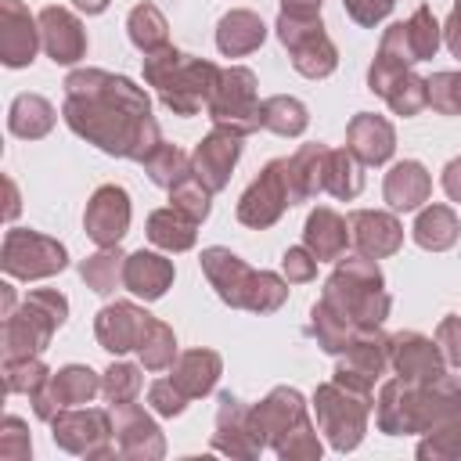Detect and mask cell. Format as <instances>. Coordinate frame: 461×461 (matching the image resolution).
Masks as SVG:
<instances>
[{
	"mask_svg": "<svg viewBox=\"0 0 461 461\" xmlns=\"http://www.w3.org/2000/svg\"><path fill=\"white\" fill-rule=\"evenodd\" d=\"M61 119L76 137L115 158L144 162L162 144L151 97L133 79L104 68H76L65 76Z\"/></svg>",
	"mask_w": 461,
	"mask_h": 461,
	"instance_id": "1",
	"label": "cell"
},
{
	"mask_svg": "<svg viewBox=\"0 0 461 461\" xmlns=\"http://www.w3.org/2000/svg\"><path fill=\"white\" fill-rule=\"evenodd\" d=\"M457 411H461V382L454 375H439L436 382L389 378L375 400V425L385 436H411V432L425 436Z\"/></svg>",
	"mask_w": 461,
	"mask_h": 461,
	"instance_id": "2",
	"label": "cell"
},
{
	"mask_svg": "<svg viewBox=\"0 0 461 461\" xmlns=\"http://www.w3.org/2000/svg\"><path fill=\"white\" fill-rule=\"evenodd\" d=\"M252 432L259 436L263 447H270L285 461H313L321 457V439L317 425L310 421L306 400L292 385L270 389L256 407H249Z\"/></svg>",
	"mask_w": 461,
	"mask_h": 461,
	"instance_id": "3",
	"label": "cell"
},
{
	"mask_svg": "<svg viewBox=\"0 0 461 461\" xmlns=\"http://www.w3.org/2000/svg\"><path fill=\"white\" fill-rule=\"evenodd\" d=\"M202 274L205 281L216 288V295L234 306V310H249V313H274L285 306L288 299V281L277 277L274 270H256L249 267L241 256H234L223 245H209L202 249Z\"/></svg>",
	"mask_w": 461,
	"mask_h": 461,
	"instance_id": "4",
	"label": "cell"
},
{
	"mask_svg": "<svg viewBox=\"0 0 461 461\" xmlns=\"http://www.w3.org/2000/svg\"><path fill=\"white\" fill-rule=\"evenodd\" d=\"M220 65H212L209 58H194L176 50L173 43L162 50L144 54V83L155 86L158 101L173 112V115H198L202 104H209V94L216 86Z\"/></svg>",
	"mask_w": 461,
	"mask_h": 461,
	"instance_id": "5",
	"label": "cell"
},
{
	"mask_svg": "<svg viewBox=\"0 0 461 461\" xmlns=\"http://www.w3.org/2000/svg\"><path fill=\"white\" fill-rule=\"evenodd\" d=\"M321 303H328L353 328H382V321L393 310L385 277H382L378 263L367 256H342L339 267L331 270V277L324 281Z\"/></svg>",
	"mask_w": 461,
	"mask_h": 461,
	"instance_id": "6",
	"label": "cell"
},
{
	"mask_svg": "<svg viewBox=\"0 0 461 461\" xmlns=\"http://www.w3.org/2000/svg\"><path fill=\"white\" fill-rule=\"evenodd\" d=\"M68 317V299L58 288H32L7 317L0 328V346L4 357H40L54 331Z\"/></svg>",
	"mask_w": 461,
	"mask_h": 461,
	"instance_id": "7",
	"label": "cell"
},
{
	"mask_svg": "<svg viewBox=\"0 0 461 461\" xmlns=\"http://www.w3.org/2000/svg\"><path fill=\"white\" fill-rule=\"evenodd\" d=\"M371 393L349 389L342 382H324L313 393V418H317V432H324V439L331 443V450L349 454L360 447L364 432H367V418H371Z\"/></svg>",
	"mask_w": 461,
	"mask_h": 461,
	"instance_id": "8",
	"label": "cell"
},
{
	"mask_svg": "<svg viewBox=\"0 0 461 461\" xmlns=\"http://www.w3.org/2000/svg\"><path fill=\"white\" fill-rule=\"evenodd\" d=\"M277 40L285 43L292 68L306 79H328L339 68V50L331 36L324 32L321 11H281L277 22Z\"/></svg>",
	"mask_w": 461,
	"mask_h": 461,
	"instance_id": "9",
	"label": "cell"
},
{
	"mask_svg": "<svg viewBox=\"0 0 461 461\" xmlns=\"http://www.w3.org/2000/svg\"><path fill=\"white\" fill-rule=\"evenodd\" d=\"M205 112H209V119L216 126L238 130L241 137L256 133L259 130V86H256V72L245 68V65L220 68Z\"/></svg>",
	"mask_w": 461,
	"mask_h": 461,
	"instance_id": "10",
	"label": "cell"
},
{
	"mask_svg": "<svg viewBox=\"0 0 461 461\" xmlns=\"http://www.w3.org/2000/svg\"><path fill=\"white\" fill-rule=\"evenodd\" d=\"M0 267L7 277L18 281H43L54 277L68 267V252L58 238H47L40 230L29 227H11L4 234V249H0Z\"/></svg>",
	"mask_w": 461,
	"mask_h": 461,
	"instance_id": "11",
	"label": "cell"
},
{
	"mask_svg": "<svg viewBox=\"0 0 461 461\" xmlns=\"http://www.w3.org/2000/svg\"><path fill=\"white\" fill-rule=\"evenodd\" d=\"M50 439L65 454L79 457H112L115 454V436H112V407H65L50 418Z\"/></svg>",
	"mask_w": 461,
	"mask_h": 461,
	"instance_id": "12",
	"label": "cell"
},
{
	"mask_svg": "<svg viewBox=\"0 0 461 461\" xmlns=\"http://www.w3.org/2000/svg\"><path fill=\"white\" fill-rule=\"evenodd\" d=\"M292 205H295V198H292V184H288V158H270L259 169V176L241 191L234 216H238V223H245L252 230H267Z\"/></svg>",
	"mask_w": 461,
	"mask_h": 461,
	"instance_id": "13",
	"label": "cell"
},
{
	"mask_svg": "<svg viewBox=\"0 0 461 461\" xmlns=\"http://www.w3.org/2000/svg\"><path fill=\"white\" fill-rule=\"evenodd\" d=\"M97 393H101V375L94 367H86V364H65L61 371H50V378L29 400H32L36 418L40 421H50L58 411L90 403Z\"/></svg>",
	"mask_w": 461,
	"mask_h": 461,
	"instance_id": "14",
	"label": "cell"
},
{
	"mask_svg": "<svg viewBox=\"0 0 461 461\" xmlns=\"http://www.w3.org/2000/svg\"><path fill=\"white\" fill-rule=\"evenodd\" d=\"M385 367H389V335H382V328H360L349 349L342 353V360L335 364L331 378L349 389L371 393L375 382L385 375Z\"/></svg>",
	"mask_w": 461,
	"mask_h": 461,
	"instance_id": "15",
	"label": "cell"
},
{
	"mask_svg": "<svg viewBox=\"0 0 461 461\" xmlns=\"http://www.w3.org/2000/svg\"><path fill=\"white\" fill-rule=\"evenodd\" d=\"M241 140H245V137H241L238 130L212 126V130L194 144V151H191V169H194V176H198L212 194L230 184V173H234V166H238V158H241V148H245Z\"/></svg>",
	"mask_w": 461,
	"mask_h": 461,
	"instance_id": "16",
	"label": "cell"
},
{
	"mask_svg": "<svg viewBox=\"0 0 461 461\" xmlns=\"http://www.w3.org/2000/svg\"><path fill=\"white\" fill-rule=\"evenodd\" d=\"M83 230L97 249H112L130 230V194L122 184H101L83 212Z\"/></svg>",
	"mask_w": 461,
	"mask_h": 461,
	"instance_id": "17",
	"label": "cell"
},
{
	"mask_svg": "<svg viewBox=\"0 0 461 461\" xmlns=\"http://www.w3.org/2000/svg\"><path fill=\"white\" fill-rule=\"evenodd\" d=\"M112 436H115V454L119 457H144L155 461L166 454V439L162 429L155 425V418L140 407V403H119L112 407Z\"/></svg>",
	"mask_w": 461,
	"mask_h": 461,
	"instance_id": "18",
	"label": "cell"
},
{
	"mask_svg": "<svg viewBox=\"0 0 461 461\" xmlns=\"http://www.w3.org/2000/svg\"><path fill=\"white\" fill-rule=\"evenodd\" d=\"M389 367L403 382H436L439 375H447V360L436 339H425L421 331L389 335Z\"/></svg>",
	"mask_w": 461,
	"mask_h": 461,
	"instance_id": "19",
	"label": "cell"
},
{
	"mask_svg": "<svg viewBox=\"0 0 461 461\" xmlns=\"http://www.w3.org/2000/svg\"><path fill=\"white\" fill-rule=\"evenodd\" d=\"M40 47V18L29 14L22 0H0V61L7 68H25Z\"/></svg>",
	"mask_w": 461,
	"mask_h": 461,
	"instance_id": "20",
	"label": "cell"
},
{
	"mask_svg": "<svg viewBox=\"0 0 461 461\" xmlns=\"http://www.w3.org/2000/svg\"><path fill=\"white\" fill-rule=\"evenodd\" d=\"M212 450L227 454V457H259L263 443L252 432L249 421V407L234 396V393H220V407H216V432H212Z\"/></svg>",
	"mask_w": 461,
	"mask_h": 461,
	"instance_id": "21",
	"label": "cell"
},
{
	"mask_svg": "<svg viewBox=\"0 0 461 461\" xmlns=\"http://www.w3.org/2000/svg\"><path fill=\"white\" fill-rule=\"evenodd\" d=\"M40 40L54 65H76L86 58V29L83 22L65 7H43L40 14Z\"/></svg>",
	"mask_w": 461,
	"mask_h": 461,
	"instance_id": "22",
	"label": "cell"
},
{
	"mask_svg": "<svg viewBox=\"0 0 461 461\" xmlns=\"http://www.w3.org/2000/svg\"><path fill=\"white\" fill-rule=\"evenodd\" d=\"M349 241L367 259H385L403 245V223L382 209H357L349 212Z\"/></svg>",
	"mask_w": 461,
	"mask_h": 461,
	"instance_id": "23",
	"label": "cell"
},
{
	"mask_svg": "<svg viewBox=\"0 0 461 461\" xmlns=\"http://www.w3.org/2000/svg\"><path fill=\"white\" fill-rule=\"evenodd\" d=\"M148 317H151V313L140 310L137 303L115 299V303H108V306H101V310L94 313V335H97L101 349H108V353L119 357V353L137 349Z\"/></svg>",
	"mask_w": 461,
	"mask_h": 461,
	"instance_id": "24",
	"label": "cell"
},
{
	"mask_svg": "<svg viewBox=\"0 0 461 461\" xmlns=\"http://www.w3.org/2000/svg\"><path fill=\"white\" fill-rule=\"evenodd\" d=\"M346 148L364 162V166H385L396 151V130L385 115L375 112H357L346 126Z\"/></svg>",
	"mask_w": 461,
	"mask_h": 461,
	"instance_id": "25",
	"label": "cell"
},
{
	"mask_svg": "<svg viewBox=\"0 0 461 461\" xmlns=\"http://www.w3.org/2000/svg\"><path fill=\"white\" fill-rule=\"evenodd\" d=\"M176 270H173V259H166L162 252H148V249H137L126 256V270H122V288L133 292L137 299L144 303H155L169 292Z\"/></svg>",
	"mask_w": 461,
	"mask_h": 461,
	"instance_id": "26",
	"label": "cell"
},
{
	"mask_svg": "<svg viewBox=\"0 0 461 461\" xmlns=\"http://www.w3.org/2000/svg\"><path fill=\"white\" fill-rule=\"evenodd\" d=\"M432 194V176L429 169L418 162V158H403L396 162L389 173H385V184H382V198L393 212H411V209H421Z\"/></svg>",
	"mask_w": 461,
	"mask_h": 461,
	"instance_id": "27",
	"label": "cell"
},
{
	"mask_svg": "<svg viewBox=\"0 0 461 461\" xmlns=\"http://www.w3.org/2000/svg\"><path fill=\"white\" fill-rule=\"evenodd\" d=\"M303 245L317 256V263H339V259L346 256V245H353V241H349V220L339 216V212L328 209V205H317V209L306 216Z\"/></svg>",
	"mask_w": 461,
	"mask_h": 461,
	"instance_id": "28",
	"label": "cell"
},
{
	"mask_svg": "<svg viewBox=\"0 0 461 461\" xmlns=\"http://www.w3.org/2000/svg\"><path fill=\"white\" fill-rule=\"evenodd\" d=\"M220 375H223V360H220L216 349H187L169 367V382L187 400H198V396L212 393V385L220 382Z\"/></svg>",
	"mask_w": 461,
	"mask_h": 461,
	"instance_id": "29",
	"label": "cell"
},
{
	"mask_svg": "<svg viewBox=\"0 0 461 461\" xmlns=\"http://www.w3.org/2000/svg\"><path fill=\"white\" fill-rule=\"evenodd\" d=\"M263 40H267V25L256 11L234 7L216 22V47L223 58H245V54L259 50Z\"/></svg>",
	"mask_w": 461,
	"mask_h": 461,
	"instance_id": "30",
	"label": "cell"
},
{
	"mask_svg": "<svg viewBox=\"0 0 461 461\" xmlns=\"http://www.w3.org/2000/svg\"><path fill=\"white\" fill-rule=\"evenodd\" d=\"M324 162H328V144H303L295 148V155H288V184L295 205L324 191Z\"/></svg>",
	"mask_w": 461,
	"mask_h": 461,
	"instance_id": "31",
	"label": "cell"
},
{
	"mask_svg": "<svg viewBox=\"0 0 461 461\" xmlns=\"http://www.w3.org/2000/svg\"><path fill=\"white\" fill-rule=\"evenodd\" d=\"M148 241L158 245L162 252H187L198 241V220H191L176 205L155 209L148 216Z\"/></svg>",
	"mask_w": 461,
	"mask_h": 461,
	"instance_id": "32",
	"label": "cell"
},
{
	"mask_svg": "<svg viewBox=\"0 0 461 461\" xmlns=\"http://www.w3.org/2000/svg\"><path fill=\"white\" fill-rule=\"evenodd\" d=\"M54 122H58V112H54V104H50L47 97H40V94H18V97L11 101V108H7V130H11L14 137H22V140H40V137H47V133L54 130Z\"/></svg>",
	"mask_w": 461,
	"mask_h": 461,
	"instance_id": "33",
	"label": "cell"
},
{
	"mask_svg": "<svg viewBox=\"0 0 461 461\" xmlns=\"http://www.w3.org/2000/svg\"><path fill=\"white\" fill-rule=\"evenodd\" d=\"M411 238L425 249V252H447L457 238H461V223L457 212L450 205H425L411 227Z\"/></svg>",
	"mask_w": 461,
	"mask_h": 461,
	"instance_id": "34",
	"label": "cell"
},
{
	"mask_svg": "<svg viewBox=\"0 0 461 461\" xmlns=\"http://www.w3.org/2000/svg\"><path fill=\"white\" fill-rule=\"evenodd\" d=\"M364 191V162L349 148H328L324 162V194L339 202H353Z\"/></svg>",
	"mask_w": 461,
	"mask_h": 461,
	"instance_id": "35",
	"label": "cell"
},
{
	"mask_svg": "<svg viewBox=\"0 0 461 461\" xmlns=\"http://www.w3.org/2000/svg\"><path fill=\"white\" fill-rule=\"evenodd\" d=\"M310 126V112L292 94H274L259 101V130H270L277 137H299Z\"/></svg>",
	"mask_w": 461,
	"mask_h": 461,
	"instance_id": "36",
	"label": "cell"
},
{
	"mask_svg": "<svg viewBox=\"0 0 461 461\" xmlns=\"http://www.w3.org/2000/svg\"><path fill=\"white\" fill-rule=\"evenodd\" d=\"M357 331L360 328H353L346 317H339L328 303H313V310H310V335L317 339V346L324 349V353H331V357H342L346 349H349V342L357 339Z\"/></svg>",
	"mask_w": 461,
	"mask_h": 461,
	"instance_id": "37",
	"label": "cell"
},
{
	"mask_svg": "<svg viewBox=\"0 0 461 461\" xmlns=\"http://www.w3.org/2000/svg\"><path fill=\"white\" fill-rule=\"evenodd\" d=\"M126 32H130V43L140 54H151V50L169 47V22H166V14L155 4H137L126 14Z\"/></svg>",
	"mask_w": 461,
	"mask_h": 461,
	"instance_id": "38",
	"label": "cell"
},
{
	"mask_svg": "<svg viewBox=\"0 0 461 461\" xmlns=\"http://www.w3.org/2000/svg\"><path fill=\"white\" fill-rule=\"evenodd\" d=\"M122 270H126V256L119 252V245L97 249L94 256L79 259V277H83L86 288L97 292V295H112V292L122 285Z\"/></svg>",
	"mask_w": 461,
	"mask_h": 461,
	"instance_id": "39",
	"label": "cell"
},
{
	"mask_svg": "<svg viewBox=\"0 0 461 461\" xmlns=\"http://www.w3.org/2000/svg\"><path fill=\"white\" fill-rule=\"evenodd\" d=\"M137 357H140V367H148V371H169L173 360H176L173 328L162 324L158 317H148V324L140 331V342H137Z\"/></svg>",
	"mask_w": 461,
	"mask_h": 461,
	"instance_id": "40",
	"label": "cell"
},
{
	"mask_svg": "<svg viewBox=\"0 0 461 461\" xmlns=\"http://www.w3.org/2000/svg\"><path fill=\"white\" fill-rule=\"evenodd\" d=\"M140 166H144L148 180H151V184H158V187H166V191H169V187H176L184 176H191V173H194V169H191V155H187V151H180L176 144H166V140H162V144H158V148H155Z\"/></svg>",
	"mask_w": 461,
	"mask_h": 461,
	"instance_id": "41",
	"label": "cell"
},
{
	"mask_svg": "<svg viewBox=\"0 0 461 461\" xmlns=\"http://www.w3.org/2000/svg\"><path fill=\"white\" fill-rule=\"evenodd\" d=\"M382 97H385V104H389L396 115L411 119V115H418L421 108H429V79L407 68V72H403Z\"/></svg>",
	"mask_w": 461,
	"mask_h": 461,
	"instance_id": "42",
	"label": "cell"
},
{
	"mask_svg": "<svg viewBox=\"0 0 461 461\" xmlns=\"http://www.w3.org/2000/svg\"><path fill=\"white\" fill-rule=\"evenodd\" d=\"M403 29H407V43H411V50H414V61L436 58V50H439V43H443V29H439L432 7L421 4V7L403 22Z\"/></svg>",
	"mask_w": 461,
	"mask_h": 461,
	"instance_id": "43",
	"label": "cell"
},
{
	"mask_svg": "<svg viewBox=\"0 0 461 461\" xmlns=\"http://www.w3.org/2000/svg\"><path fill=\"white\" fill-rule=\"evenodd\" d=\"M50 371L43 367L40 357H4V393H36Z\"/></svg>",
	"mask_w": 461,
	"mask_h": 461,
	"instance_id": "44",
	"label": "cell"
},
{
	"mask_svg": "<svg viewBox=\"0 0 461 461\" xmlns=\"http://www.w3.org/2000/svg\"><path fill=\"white\" fill-rule=\"evenodd\" d=\"M144 378H140V367L137 364H112L104 375H101V396L108 400V407H119V403H130L137 400Z\"/></svg>",
	"mask_w": 461,
	"mask_h": 461,
	"instance_id": "45",
	"label": "cell"
},
{
	"mask_svg": "<svg viewBox=\"0 0 461 461\" xmlns=\"http://www.w3.org/2000/svg\"><path fill=\"white\" fill-rule=\"evenodd\" d=\"M418 457L421 461H443V457H461V411L454 418H447L439 429L425 432V439L418 443Z\"/></svg>",
	"mask_w": 461,
	"mask_h": 461,
	"instance_id": "46",
	"label": "cell"
},
{
	"mask_svg": "<svg viewBox=\"0 0 461 461\" xmlns=\"http://www.w3.org/2000/svg\"><path fill=\"white\" fill-rule=\"evenodd\" d=\"M169 205H176L180 212H187L191 220H205L209 216V209H212V191L191 173V176H184L176 187H169Z\"/></svg>",
	"mask_w": 461,
	"mask_h": 461,
	"instance_id": "47",
	"label": "cell"
},
{
	"mask_svg": "<svg viewBox=\"0 0 461 461\" xmlns=\"http://www.w3.org/2000/svg\"><path fill=\"white\" fill-rule=\"evenodd\" d=\"M429 108L439 115H461V68L429 76Z\"/></svg>",
	"mask_w": 461,
	"mask_h": 461,
	"instance_id": "48",
	"label": "cell"
},
{
	"mask_svg": "<svg viewBox=\"0 0 461 461\" xmlns=\"http://www.w3.org/2000/svg\"><path fill=\"white\" fill-rule=\"evenodd\" d=\"M32 454V439H29V429L18 414H7L4 425H0V457L4 461H25Z\"/></svg>",
	"mask_w": 461,
	"mask_h": 461,
	"instance_id": "49",
	"label": "cell"
},
{
	"mask_svg": "<svg viewBox=\"0 0 461 461\" xmlns=\"http://www.w3.org/2000/svg\"><path fill=\"white\" fill-rule=\"evenodd\" d=\"M187 403H191V400H187L169 378H158V382L148 385V407H151L155 414H162V418H176V414H184Z\"/></svg>",
	"mask_w": 461,
	"mask_h": 461,
	"instance_id": "50",
	"label": "cell"
},
{
	"mask_svg": "<svg viewBox=\"0 0 461 461\" xmlns=\"http://www.w3.org/2000/svg\"><path fill=\"white\" fill-rule=\"evenodd\" d=\"M281 270H285V281L288 285H306V281L317 277V256L306 245H292L281 256Z\"/></svg>",
	"mask_w": 461,
	"mask_h": 461,
	"instance_id": "51",
	"label": "cell"
},
{
	"mask_svg": "<svg viewBox=\"0 0 461 461\" xmlns=\"http://www.w3.org/2000/svg\"><path fill=\"white\" fill-rule=\"evenodd\" d=\"M432 339H436V346H439L447 367H461V317L447 313V317L436 324V335H432Z\"/></svg>",
	"mask_w": 461,
	"mask_h": 461,
	"instance_id": "52",
	"label": "cell"
},
{
	"mask_svg": "<svg viewBox=\"0 0 461 461\" xmlns=\"http://www.w3.org/2000/svg\"><path fill=\"white\" fill-rule=\"evenodd\" d=\"M342 7H346V14H349L357 25L375 29L382 18H389V11L396 7V0H342Z\"/></svg>",
	"mask_w": 461,
	"mask_h": 461,
	"instance_id": "53",
	"label": "cell"
},
{
	"mask_svg": "<svg viewBox=\"0 0 461 461\" xmlns=\"http://www.w3.org/2000/svg\"><path fill=\"white\" fill-rule=\"evenodd\" d=\"M443 43L454 58H461V0H454L447 22H443Z\"/></svg>",
	"mask_w": 461,
	"mask_h": 461,
	"instance_id": "54",
	"label": "cell"
},
{
	"mask_svg": "<svg viewBox=\"0 0 461 461\" xmlns=\"http://www.w3.org/2000/svg\"><path fill=\"white\" fill-rule=\"evenodd\" d=\"M439 184H443V191H447V198H450V202H461V155H457V158H450V162L443 166Z\"/></svg>",
	"mask_w": 461,
	"mask_h": 461,
	"instance_id": "55",
	"label": "cell"
},
{
	"mask_svg": "<svg viewBox=\"0 0 461 461\" xmlns=\"http://www.w3.org/2000/svg\"><path fill=\"white\" fill-rule=\"evenodd\" d=\"M4 187H7V220H14L18 216V187L11 176H4Z\"/></svg>",
	"mask_w": 461,
	"mask_h": 461,
	"instance_id": "56",
	"label": "cell"
},
{
	"mask_svg": "<svg viewBox=\"0 0 461 461\" xmlns=\"http://www.w3.org/2000/svg\"><path fill=\"white\" fill-rule=\"evenodd\" d=\"M281 11H321V0H281Z\"/></svg>",
	"mask_w": 461,
	"mask_h": 461,
	"instance_id": "57",
	"label": "cell"
},
{
	"mask_svg": "<svg viewBox=\"0 0 461 461\" xmlns=\"http://www.w3.org/2000/svg\"><path fill=\"white\" fill-rule=\"evenodd\" d=\"M72 4H76L83 14H101V11H104L112 0H72Z\"/></svg>",
	"mask_w": 461,
	"mask_h": 461,
	"instance_id": "58",
	"label": "cell"
},
{
	"mask_svg": "<svg viewBox=\"0 0 461 461\" xmlns=\"http://www.w3.org/2000/svg\"><path fill=\"white\" fill-rule=\"evenodd\" d=\"M0 299H4V306H0V317H7V313L14 310V288H11V285H0Z\"/></svg>",
	"mask_w": 461,
	"mask_h": 461,
	"instance_id": "59",
	"label": "cell"
}]
</instances>
